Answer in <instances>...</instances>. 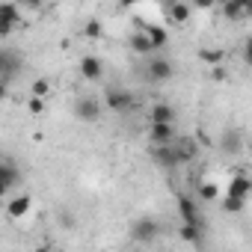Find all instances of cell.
Here are the masks:
<instances>
[{"instance_id":"obj_1","label":"cell","mask_w":252,"mask_h":252,"mask_svg":"<svg viewBox=\"0 0 252 252\" xmlns=\"http://www.w3.org/2000/svg\"><path fill=\"white\" fill-rule=\"evenodd\" d=\"M160 234H163V225H160L155 217H140V220H134V225H131V237H134L137 243H155Z\"/></svg>"},{"instance_id":"obj_2","label":"cell","mask_w":252,"mask_h":252,"mask_svg":"<svg viewBox=\"0 0 252 252\" xmlns=\"http://www.w3.org/2000/svg\"><path fill=\"white\" fill-rule=\"evenodd\" d=\"M104 104H107L113 113H128V110L134 107V92L113 86V89H107V92H104Z\"/></svg>"},{"instance_id":"obj_3","label":"cell","mask_w":252,"mask_h":252,"mask_svg":"<svg viewBox=\"0 0 252 252\" xmlns=\"http://www.w3.org/2000/svg\"><path fill=\"white\" fill-rule=\"evenodd\" d=\"M74 116L80 122H98L101 119V101H95L92 95H83L74 101Z\"/></svg>"},{"instance_id":"obj_4","label":"cell","mask_w":252,"mask_h":252,"mask_svg":"<svg viewBox=\"0 0 252 252\" xmlns=\"http://www.w3.org/2000/svg\"><path fill=\"white\" fill-rule=\"evenodd\" d=\"M178 214H181V222H187V225H205V220L199 217L196 202L187 193H178Z\"/></svg>"},{"instance_id":"obj_5","label":"cell","mask_w":252,"mask_h":252,"mask_svg":"<svg viewBox=\"0 0 252 252\" xmlns=\"http://www.w3.org/2000/svg\"><path fill=\"white\" fill-rule=\"evenodd\" d=\"M21 68V57L15 51H6V48H0V80H12Z\"/></svg>"},{"instance_id":"obj_6","label":"cell","mask_w":252,"mask_h":252,"mask_svg":"<svg viewBox=\"0 0 252 252\" xmlns=\"http://www.w3.org/2000/svg\"><path fill=\"white\" fill-rule=\"evenodd\" d=\"M146 71H149V80H155V83H163V80H169V77L175 74L172 63H169V60H163V57H152Z\"/></svg>"},{"instance_id":"obj_7","label":"cell","mask_w":252,"mask_h":252,"mask_svg":"<svg viewBox=\"0 0 252 252\" xmlns=\"http://www.w3.org/2000/svg\"><path fill=\"white\" fill-rule=\"evenodd\" d=\"M169 146H172V152H175L178 166H181V163H190V160L199 155V143L190 140V137H181V140H175V143H169Z\"/></svg>"},{"instance_id":"obj_8","label":"cell","mask_w":252,"mask_h":252,"mask_svg":"<svg viewBox=\"0 0 252 252\" xmlns=\"http://www.w3.org/2000/svg\"><path fill=\"white\" fill-rule=\"evenodd\" d=\"M249 190H252V181H249L243 172H237V175L228 181L225 196H228V199H240V202H246V199H249Z\"/></svg>"},{"instance_id":"obj_9","label":"cell","mask_w":252,"mask_h":252,"mask_svg":"<svg viewBox=\"0 0 252 252\" xmlns=\"http://www.w3.org/2000/svg\"><path fill=\"white\" fill-rule=\"evenodd\" d=\"M152 160H155L160 169H175V166H178L175 152H172L169 143H166V146H152Z\"/></svg>"},{"instance_id":"obj_10","label":"cell","mask_w":252,"mask_h":252,"mask_svg":"<svg viewBox=\"0 0 252 252\" xmlns=\"http://www.w3.org/2000/svg\"><path fill=\"white\" fill-rule=\"evenodd\" d=\"M149 140L152 146H166L175 140V125H152L149 128Z\"/></svg>"},{"instance_id":"obj_11","label":"cell","mask_w":252,"mask_h":252,"mask_svg":"<svg viewBox=\"0 0 252 252\" xmlns=\"http://www.w3.org/2000/svg\"><path fill=\"white\" fill-rule=\"evenodd\" d=\"M166 15H169V24H178L184 27L193 15V6L190 3H166Z\"/></svg>"},{"instance_id":"obj_12","label":"cell","mask_w":252,"mask_h":252,"mask_svg":"<svg viewBox=\"0 0 252 252\" xmlns=\"http://www.w3.org/2000/svg\"><path fill=\"white\" fill-rule=\"evenodd\" d=\"M178 116H175V107L172 104H163V101H158L155 107H152V125H172Z\"/></svg>"},{"instance_id":"obj_13","label":"cell","mask_w":252,"mask_h":252,"mask_svg":"<svg viewBox=\"0 0 252 252\" xmlns=\"http://www.w3.org/2000/svg\"><path fill=\"white\" fill-rule=\"evenodd\" d=\"M80 74H83L86 80H101L104 63H101L98 57H83V60H80Z\"/></svg>"},{"instance_id":"obj_14","label":"cell","mask_w":252,"mask_h":252,"mask_svg":"<svg viewBox=\"0 0 252 252\" xmlns=\"http://www.w3.org/2000/svg\"><path fill=\"white\" fill-rule=\"evenodd\" d=\"M143 33L149 36V42H152V48H155V51H160V48L169 42V33H166L160 24H143Z\"/></svg>"},{"instance_id":"obj_15","label":"cell","mask_w":252,"mask_h":252,"mask_svg":"<svg viewBox=\"0 0 252 252\" xmlns=\"http://www.w3.org/2000/svg\"><path fill=\"white\" fill-rule=\"evenodd\" d=\"M30 208H33V199H30V196H15V199L6 205V214H9L12 220H21V217L30 214Z\"/></svg>"},{"instance_id":"obj_16","label":"cell","mask_w":252,"mask_h":252,"mask_svg":"<svg viewBox=\"0 0 252 252\" xmlns=\"http://www.w3.org/2000/svg\"><path fill=\"white\" fill-rule=\"evenodd\" d=\"M18 181H21L18 166H15V163H9V160H0V184H3V187H15Z\"/></svg>"},{"instance_id":"obj_17","label":"cell","mask_w":252,"mask_h":252,"mask_svg":"<svg viewBox=\"0 0 252 252\" xmlns=\"http://www.w3.org/2000/svg\"><path fill=\"white\" fill-rule=\"evenodd\" d=\"M131 51H134V54H140V57H149V54H155V48H152V42H149V36H146L143 30L131 33Z\"/></svg>"},{"instance_id":"obj_18","label":"cell","mask_w":252,"mask_h":252,"mask_svg":"<svg viewBox=\"0 0 252 252\" xmlns=\"http://www.w3.org/2000/svg\"><path fill=\"white\" fill-rule=\"evenodd\" d=\"M0 21L9 24V27H18L21 24V6L18 3H0Z\"/></svg>"},{"instance_id":"obj_19","label":"cell","mask_w":252,"mask_h":252,"mask_svg":"<svg viewBox=\"0 0 252 252\" xmlns=\"http://www.w3.org/2000/svg\"><path fill=\"white\" fill-rule=\"evenodd\" d=\"M202 231H205V225H187V222H181L178 237H181L184 243H199V240H202Z\"/></svg>"},{"instance_id":"obj_20","label":"cell","mask_w":252,"mask_h":252,"mask_svg":"<svg viewBox=\"0 0 252 252\" xmlns=\"http://www.w3.org/2000/svg\"><path fill=\"white\" fill-rule=\"evenodd\" d=\"M222 12H225V18H231V21H240V18H249V15H252V9H249L246 3H225Z\"/></svg>"},{"instance_id":"obj_21","label":"cell","mask_w":252,"mask_h":252,"mask_svg":"<svg viewBox=\"0 0 252 252\" xmlns=\"http://www.w3.org/2000/svg\"><path fill=\"white\" fill-rule=\"evenodd\" d=\"M222 149H225L228 155H237V152L243 149V143H240V131H234V128L225 131V134H222Z\"/></svg>"},{"instance_id":"obj_22","label":"cell","mask_w":252,"mask_h":252,"mask_svg":"<svg viewBox=\"0 0 252 252\" xmlns=\"http://www.w3.org/2000/svg\"><path fill=\"white\" fill-rule=\"evenodd\" d=\"M222 57H225V51H220V48H202V51H199V60L208 63V65L222 63Z\"/></svg>"},{"instance_id":"obj_23","label":"cell","mask_w":252,"mask_h":252,"mask_svg":"<svg viewBox=\"0 0 252 252\" xmlns=\"http://www.w3.org/2000/svg\"><path fill=\"white\" fill-rule=\"evenodd\" d=\"M83 36H86V39H101V36H104V24H101L98 18H89V21L83 24Z\"/></svg>"},{"instance_id":"obj_24","label":"cell","mask_w":252,"mask_h":252,"mask_svg":"<svg viewBox=\"0 0 252 252\" xmlns=\"http://www.w3.org/2000/svg\"><path fill=\"white\" fill-rule=\"evenodd\" d=\"M48 95H51V83H48V80H42V77H39V80H33V83H30V98H42V101H45Z\"/></svg>"},{"instance_id":"obj_25","label":"cell","mask_w":252,"mask_h":252,"mask_svg":"<svg viewBox=\"0 0 252 252\" xmlns=\"http://www.w3.org/2000/svg\"><path fill=\"white\" fill-rule=\"evenodd\" d=\"M199 196L211 202V199H217V196H220V187H217L214 181H202V184H199Z\"/></svg>"},{"instance_id":"obj_26","label":"cell","mask_w":252,"mask_h":252,"mask_svg":"<svg viewBox=\"0 0 252 252\" xmlns=\"http://www.w3.org/2000/svg\"><path fill=\"white\" fill-rule=\"evenodd\" d=\"M220 205H222V211H225V214H240V211L246 208V202H240V199H228V196H222V202H220Z\"/></svg>"},{"instance_id":"obj_27","label":"cell","mask_w":252,"mask_h":252,"mask_svg":"<svg viewBox=\"0 0 252 252\" xmlns=\"http://www.w3.org/2000/svg\"><path fill=\"white\" fill-rule=\"evenodd\" d=\"M57 220H60V225H63V228H74V214H71V211H60V217H57Z\"/></svg>"},{"instance_id":"obj_28","label":"cell","mask_w":252,"mask_h":252,"mask_svg":"<svg viewBox=\"0 0 252 252\" xmlns=\"http://www.w3.org/2000/svg\"><path fill=\"white\" fill-rule=\"evenodd\" d=\"M27 110H30L33 116H39V113L45 110V101H42V98H30V101H27Z\"/></svg>"},{"instance_id":"obj_29","label":"cell","mask_w":252,"mask_h":252,"mask_svg":"<svg viewBox=\"0 0 252 252\" xmlns=\"http://www.w3.org/2000/svg\"><path fill=\"white\" fill-rule=\"evenodd\" d=\"M15 33V27H9V24H3V21H0V39H9Z\"/></svg>"},{"instance_id":"obj_30","label":"cell","mask_w":252,"mask_h":252,"mask_svg":"<svg viewBox=\"0 0 252 252\" xmlns=\"http://www.w3.org/2000/svg\"><path fill=\"white\" fill-rule=\"evenodd\" d=\"M243 60H246V63H252V42H249V39L243 42Z\"/></svg>"},{"instance_id":"obj_31","label":"cell","mask_w":252,"mask_h":252,"mask_svg":"<svg viewBox=\"0 0 252 252\" xmlns=\"http://www.w3.org/2000/svg\"><path fill=\"white\" fill-rule=\"evenodd\" d=\"M6 95H9V86H6V83H3V80H0V101H3V98H6Z\"/></svg>"},{"instance_id":"obj_32","label":"cell","mask_w":252,"mask_h":252,"mask_svg":"<svg viewBox=\"0 0 252 252\" xmlns=\"http://www.w3.org/2000/svg\"><path fill=\"white\" fill-rule=\"evenodd\" d=\"M6 190H9V187H3V184H0V196H6Z\"/></svg>"},{"instance_id":"obj_33","label":"cell","mask_w":252,"mask_h":252,"mask_svg":"<svg viewBox=\"0 0 252 252\" xmlns=\"http://www.w3.org/2000/svg\"><path fill=\"white\" fill-rule=\"evenodd\" d=\"M36 252H51V249H48V246H39V249H36Z\"/></svg>"}]
</instances>
